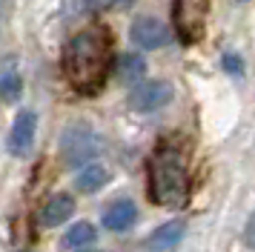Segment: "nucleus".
Segmentation results:
<instances>
[{
    "label": "nucleus",
    "instance_id": "1a4fd4ad",
    "mask_svg": "<svg viewBox=\"0 0 255 252\" xmlns=\"http://www.w3.org/2000/svg\"><path fill=\"white\" fill-rule=\"evenodd\" d=\"M101 224H104V229H109V232H127V229H132L138 224V206L132 204L129 198L112 201V204L106 206Z\"/></svg>",
    "mask_w": 255,
    "mask_h": 252
},
{
    "label": "nucleus",
    "instance_id": "20e7f679",
    "mask_svg": "<svg viewBox=\"0 0 255 252\" xmlns=\"http://www.w3.org/2000/svg\"><path fill=\"white\" fill-rule=\"evenodd\" d=\"M207 14H209V0H175L172 23L181 43L189 46L201 40V34L207 29Z\"/></svg>",
    "mask_w": 255,
    "mask_h": 252
},
{
    "label": "nucleus",
    "instance_id": "6ab92c4d",
    "mask_svg": "<svg viewBox=\"0 0 255 252\" xmlns=\"http://www.w3.org/2000/svg\"><path fill=\"white\" fill-rule=\"evenodd\" d=\"M78 252H98V250H78Z\"/></svg>",
    "mask_w": 255,
    "mask_h": 252
},
{
    "label": "nucleus",
    "instance_id": "6e6552de",
    "mask_svg": "<svg viewBox=\"0 0 255 252\" xmlns=\"http://www.w3.org/2000/svg\"><path fill=\"white\" fill-rule=\"evenodd\" d=\"M186 238V224L181 218H172L152 232L146 238V250L149 252H172L181 247V241Z\"/></svg>",
    "mask_w": 255,
    "mask_h": 252
},
{
    "label": "nucleus",
    "instance_id": "423d86ee",
    "mask_svg": "<svg viewBox=\"0 0 255 252\" xmlns=\"http://www.w3.org/2000/svg\"><path fill=\"white\" fill-rule=\"evenodd\" d=\"M35 135H37V115L32 109H23L14 118L9 140H6V149L12 152L14 158H26L32 152V146H35Z\"/></svg>",
    "mask_w": 255,
    "mask_h": 252
},
{
    "label": "nucleus",
    "instance_id": "f3484780",
    "mask_svg": "<svg viewBox=\"0 0 255 252\" xmlns=\"http://www.w3.org/2000/svg\"><path fill=\"white\" fill-rule=\"evenodd\" d=\"M106 6H112V9H127V6H132L135 0H104Z\"/></svg>",
    "mask_w": 255,
    "mask_h": 252
},
{
    "label": "nucleus",
    "instance_id": "4468645a",
    "mask_svg": "<svg viewBox=\"0 0 255 252\" xmlns=\"http://www.w3.org/2000/svg\"><path fill=\"white\" fill-rule=\"evenodd\" d=\"M20 95H23V80H20V75L14 69H3L0 72V101L14 103V101H20Z\"/></svg>",
    "mask_w": 255,
    "mask_h": 252
},
{
    "label": "nucleus",
    "instance_id": "a211bd4d",
    "mask_svg": "<svg viewBox=\"0 0 255 252\" xmlns=\"http://www.w3.org/2000/svg\"><path fill=\"white\" fill-rule=\"evenodd\" d=\"M6 6H9V0H0V29H3V17H6Z\"/></svg>",
    "mask_w": 255,
    "mask_h": 252
},
{
    "label": "nucleus",
    "instance_id": "9d476101",
    "mask_svg": "<svg viewBox=\"0 0 255 252\" xmlns=\"http://www.w3.org/2000/svg\"><path fill=\"white\" fill-rule=\"evenodd\" d=\"M72 212H75V198L69 192H55L40 209V224L43 227H60L63 221H69Z\"/></svg>",
    "mask_w": 255,
    "mask_h": 252
},
{
    "label": "nucleus",
    "instance_id": "9b49d317",
    "mask_svg": "<svg viewBox=\"0 0 255 252\" xmlns=\"http://www.w3.org/2000/svg\"><path fill=\"white\" fill-rule=\"evenodd\" d=\"M104 183H109V169H106L104 163L89 160V163L78 166V175H75V186H78V192L92 195V192H98Z\"/></svg>",
    "mask_w": 255,
    "mask_h": 252
},
{
    "label": "nucleus",
    "instance_id": "f03ea898",
    "mask_svg": "<svg viewBox=\"0 0 255 252\" xmlns=\"http://www.w3.org/2000/svg\"><path fill=\"white\" fill-rule=\"evenodd\" d=\"M149 195L158 206L178 209L189 198V172L175 152H161L149 166Z\"/></svg>",
    "mask_w": 255,
    "mask_h": 252
},
{
    "label": "nucleus",
    "instance_id": "2eb2a0df",
    "mask_svg": "<svg viewBox=\"0 0 255 252\" xmlns=\"http://www.w3.org/2000/svg\"><path fill=\"white\" fill-rule=\"evenodd\" d=\"M241 238H244V244H247V247H250V250L255 252V212H253L250 218H247V224H244Z\"/></svg>",
    "mask_w": 255,
    "mask_h": 252
},
{
    "label": "nucleus",
    "instance_id": "f8f14e48",
    "mask_svg": "<svg viewBox=\"0 0 255 252\" xmlns=\"http://www.w3.org/2000/svg\"><path fill=\"white\" fill-rule=\"evenodd\" d=\"M115 78L121 83H140L146 78V60L140 55H132V52L121 55L115 60Z\"/></svg>",
    "mask_w": 255,
    "mask_h": 252
},
{
    "label": "nucleus",
    "instance_id": "f257e3e1",
    "mask_svg": "<svg viewBox=\"0 0 255 252\" xmlns=\"http://www.w3.org/2000/svg\"><path fill=\"white\" fill-rule=\"evenodd\" d=\"M112 69L109 60V43L101 32H78L69 37V43L63 49V72L72 89L92 95L104 86L106 72Z\"/></svg>",
    "mask_w": 255,
    "mask_h": 252
},
{
    "label": "nucleus",
    "instance_id": "dca6fc26",
    "mask_svg": "<svg viewBox=\"0 0 255 252\" xmlns=\"http://www.w3.org/2000/svg\"><path fill=\"white\" fill-rule=\"evenodd\" d=\"M224 63L230 66V72H232V75H235V72L241 75V60H235V57H232V55H227V57H224Z\"/></svg>",
    "mask_w": 255,
    "mask_h": 252
},
{
    "label": "nucleus",
    "instance_id": "39448f33",
    "mask_svg": "<svg viewBox=\"0 0 255 252\" xmlns=\"http://www.w3.org/2000/svg\"><path fill=\"white\" fill-rule=\"evenodd\" d=\"M172 101V86L166 80H140L129 92V106L135 112H158Z\"/></svg>",
    "mask_w": 255,
    "mask_h": 252
},
{
    "label": "nucleus",
    "instance_id": "0eeeda50",
    "mask_svg": "<svg viewBox=\"0 0 255 252\" xmlns=\"http://www.w3.org/2000/svg\"><path fill=\"white\" fill-rule=\"evenodd\" d=\"M166 40H169V29L158 17H138L132 23V43L140 49L152 52V49H161Z\"/></svg>",
    "mask_w": 255,
    "mask_h": 252
},
{
    "label": "nucleus",
    "instance_id": "ddd939ff",
    "mask_svg": "<svg viewBox=\"0 0 255 252\" xmlns=\"http://www.w3.org/2000/svg\"><path fill=\"white\" fill-rule=\"evenodd\" d=\"M95 238H98V229H95L89 221H78V224L69 227V232L63 235V244H66L69 250H83V247L95 244Z\"/></svg>",
    "mask_w": 255,
    "mask_h": 252
},
{
    "label": "nucleus",
    "instance_id": "7ed1b4c3",
    "mask_svg": "<svg viewBox=\"0 0 255 252\" xmlns=\"http://www.w3.org/2000/svg\"><path fill=\"white\" fill-rule=\"evenodd\" d=\"M101 152V137L89 124H69L60 135V155L69 166H83L98 158Z\"/></svg>",
    "mask_w": 255,
    "mask_h": 252
}]
</instances>
